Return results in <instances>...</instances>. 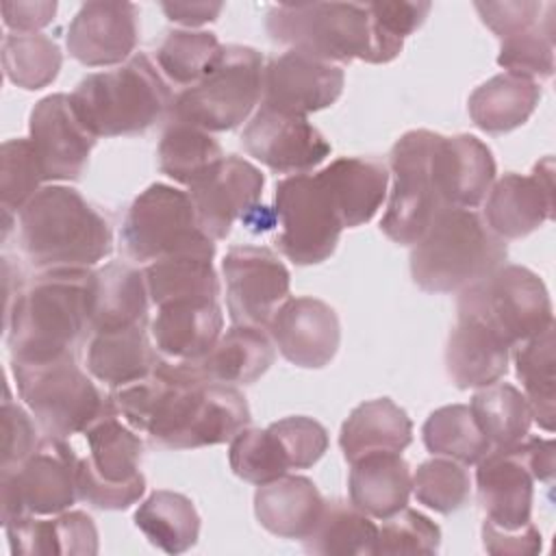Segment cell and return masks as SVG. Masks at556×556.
<instances>
[{
  "label": "cell",
  "instance_id": "db71d44e",
  "mask_svg": "<svg viewBox=\"0 0 556 556\" xmlns=\"http://www.w3.org/2000/svg\"><path fill=\"white\" fill-rule=\"evenodd\" d=\"M376 26L391 39L404 41L428 17L432 4L426 0H380L367 2Z\"/></svg>",
  "mask_w": 556,
  "mask_h": 556
},
{
  "label": "cell",
  "instance_id": "bcb514c9",
  "mask_svg": "<svg viewBox=\"0 0 556 556\" xmlns=\"http://www.w3.org/2000/svg\"><path fill=\"white\" fill-rule=\"evenodd\" d=\"M415 500L441 515L460 510L471 495V478L463 463L452 458L424 460L413 473Z\"/></svg>",
  "mask_w": 556,
  "mask_h": 556
},
{
  "label": "cell",
  "instance_id": "ac0fdd59",
  "mask_svg": "<svg viewBox=\"0 0 556 556\" xmlns=\"http://www.w3.org/2000/svg\"><path fill=\"white\" fill-rule=\"evenodd\" d=\"M241 143L250 156L278 174H308L326 161L332 146L306 119L285 115L261 104L241 132Z\"/></svg>",
  "mask_w": 556,
  "mask_h": 556
},
{
  "label": "cell",
  "instance_id": "74e56055",
  "mask_svg": "<svg viewBox=\"0 0 556 556\" xmlns=\"http://www.w3.org/2000/svg\"><path fill=\"white\" fill-rule=\"evenodd\" d=\"M150 304L178 300H219V278L211 256L176 254L152 261L143 269Z\"/></svg>",
  "mask_w": 556,
  "mask_h": 556
},
{
  "label": "cell",
  "instance_id": "9c48e42d",
  "mask_svg": "<svg viewBox=\"0 0 556 556\" xmlns=\"http://www.w3.org/2000/svg\"><path fill=\"white\" fill-rule=\"evenodd\" d=\"M87 454L78 458V500L100 510H126L146 493L139 469L143 441L115 408L98 417L85 432Z\"/></svg>",
  "mask_w": 556,
  "mask_h": 556
},
{
  "label": "cell",
  "instance_id": "f35d334b",
  "mask_svg": "<svg viewBox=\"0 0 556 556\" xmlns=\"http://www.w3.org/2000/svg\"><path fill=\"white\" fill-rule=\"evenodd\" d=\"M378 539V526L369 515L358 510L352 502L330 500L304 539V549L308 554L321 556H369L374 554Z\"/></svg>",
  "mask_w": 556,
  "mask_h": 556
},
{
  "label": "cell",
  "instance_id": "3957f363",
  "mask_svg": "<svg viewBox=\"0 0 556 556\" xmlns=\"http://www.w3.org/2000/svg\"><path fill=\"white\" fill-rule=\"evenodd\" d=\"M17 241L39 269H85L113 252L109 219L67 185L41 187L17 213Z\"/></svg>",
  "mask_w": 556,
  "mask_h": 556
},
{
  "label": "cell",
  "instance_id": "7a4b0ae2",
  "mask_svg": "<svg viewBox=\"0 0 556 556\" xmlns=\"http://www.w3.org/2000/svg\"><path fill=\"white\" fill-rule=\"evenodd\" d=\"M96 271L50 269L20 287L7 306L11 363H46L78 354L91 334Z\"/></svg>",
  "mask_w": 556,
  "mask_h": 556
},
{
  "label": "cell",
  "instance_id": "681fc988",
  "mask_svg": "<svg viewBox=\"0 0 556 556\" xmlns=\"http://www.w3.org/2000/svg\"><path fill=\"white\" fill-rule=\"evenodd\" d=\"M441 545V528L419 510L402 508L400 513L384 519L378 528L374 554H437Z\"/></svg>",
  "mask_w": 556,
  "mask_h": 556
},
{
  "label": "cell",
  "instance_id": "484cf974",
  "mask_svg": "<svg viewBox=\"0 0 556 556\" xmlns=\"http://www.w3.org/2000/svg\"><path fill=\"white\" fill-rule=\"evenodd\" d=\"M510 348L478 317L456 313L445 348V369L458 389H482L508 371Z\"/></svg>",
  "mask_w": 556,
  "mask_h": 556
},
{
  "label": "cell",
  "instance_id": "f6af8a7d",
  "mask_svg": "<svg viewBox=\"0 0 556 556\" xmlns=\"http://www.w3.org/2000/svg\"><path fill=\"white\" fill-rule=\"evenodd\" d=\"M554 4H547V15L534 26L502 39L497 65L508 74L530 80L549 78L554 74Z\"/></svg>",
  "mask_w": 556,
  "mask_h": 556
},
{
  "label": "cell",
  "instance_id": "7c38bea8",
  "mask_svg": "<svg viewBox=\"0 0 556 556\" xmlns=\"http://www.w3.org/2000/svg\"><path fill=\"white\" fill-rule=\"evenodd\" d=\"M456 313L484 321L508 348H515L554 324L545 282L528 267L502 265L458 295Z\"/></svg>",
  "mask_w": 556,
  "mask_h": 556
},
{
  "label": "cell",
  "instance_id": "44dd1931",
  "mask_svg": "<svg viewBox=\"0 0 556 556\" xmlns=\"http://www.w3.org/2000/svg\"><path fill=\"white\" fill-rule=\"evenodd\" d=\"M278 352L302 369L326 367L341 343V324L330 304L300 295L287 298L267 324Z\"/></svg>",
  "mask_w": 556,
  "mask_h": 556
},
{
  "label": "cell",
  "instance_id": "4dcf8cb0",
  "mask_svg": "<svg viewBox=\"0 0 556 556\" xmlns=\"http://www.w3.org/2000/svg\"><path fill=\"white\" fill-rule=\"evenodd\" d=\"M350 502L371 519H389L406 508L413 473L400 452H374L350 463Z\"/></svg>",
  "mask_w": 556,
  "mask_h": 556
},
{
  "label": "cell",
  "instance_id": "7dc6e473",
  "mask_svg": "<svg viewBox=\"0 0 556 556\" xmlns=\"http://www.w3.org/2000/svg\"><path fill=\"white\" fill-rule=\"evenodd\" d=\"M228 463L237 478L256 486L289 473V463L269 428H243L235 434Z\"/></svg>",
  "mask_w": 556,
  "mask_h": 556
},
{
  "label": "cell",
  "instance_id": "4316f807",
  "mask_svg": "<svg viewBox=\"0 0 556 556\" xmlns=\"http://www.w3.org/2000/svg\"><path fill=\"white\" fill-rule=\"evenodd\" d=\"M328 189L343 228L367 224L387 198L389 169L369 156H339L317 172Z\"/></svg>",
  "mask_w": 556,
  "mask_h": 556
},
{
  "label": "cell",
  "instance_id": "603a6c76",
  "mask_svg": "<svg viewBox=\"0 0 556 556\" xmlns=\"http://www.w3.org/2000/svg\"><path fill=\"white\" fill-rule=\"evenodd\" d=\"M476 465V486L484 519L506 530L530 523L536 480L528 465L523 441L513 447L489 450Z\"/></svg>",
  "mask_w": 556,
  "mask_h": 556
},
{
  "label": "cell",
  "instance_id": "d6a6232c",
  "mask_svg": "<svg viewBox=\"0 0 556 556\" xmlns=\"http://www.w3.org/2000/svg\"><path fill=\"white\" fill-rule=\"evenodd\" d=\"M413 441V421L389 397L358 404L341 424L339 447L348 463L374 452H400Z\"/></svg>",
  "mask_w": 556,
  "mask_h": 556
},
{
  "label": "cell",
  "instance_id": "c3c4849f",
  "mask_svg": "<svg viewBox=\"0 0 556 556\" xmlns=\"http://www.w3.org/2000/svg\"><path fill=\"white\" fill-rule=\"evenodd\" d=\"M43 180L30 139H9L0 148V200L4 217L20 213Z\"/></svg>",
  "mask_w": 556,
  "mask_h": 556
},
{
  "label": "cell",
  "instance_id": "f546056e",
  "mask_svg": "<svg viewBox=\"0 0 556 556\" xmlns=\"http://www.w3.org/2000/svg\"><path fill=\"white\" fill-rule=\"evenodd\" d=\"M324 504V495L306 476L285 473L267 484H258L254 493L258 523L280 539L304 541L313 532Z\"/></svg>",
  "mask_w": 556,
  "mask_h": 556
},
{
  "label": "cell",
  "instance_id": "4fadbf2b",
  "mask_svg": "<svg viewBox=\"0 0 556 556\" xmlns=\"http://www.w3.org/2000/svg\"><path fill=\"white\" fill-rule=\"evenodd\" d=\"M276 250L306 267L330 258L343 232L334 202L317 174H293L276 182Z\"/></svg>",
  "mask_w": 556,
  "mask_h": 556
},
{
  "label": "cell",
  "instance_id": "cb8c5ba5",
  "mask_svg": "<svg viewBox=\"0 0 556 556\" xmlns=\"http://www.w3.org/2000/svg\"><path fill=\"white\" fill-rule=\"evenodd\" d=\"M224 330V313L217 300H178L156 306L148 324L159 356L172 363H200Z\"/></svg>",
  "mask_w": 556,
  "mask_h": 556
},
{
  "label": "cell",
  "instance_id": "f5cc1de1",
  "mask_svg": "<svg viewBox=\"0 0 556 556\" xmlns=\"http://www.w3.org/2000/svg\"><path fill=\"white\" fill-rule=\"evenodd\" d=\"M482 24L500 39H508L530 26L541 17L543 2L536 0H510V2H476L473 4Z\"/></svg>",
  "mask_w": 556,
  "mask_h": 556
},
{
  "label": "cell",
  "instance_id": "6da1fadb",
  "mask_svg": "<svg viewBox=\"0 0 556 556\" xmlns=\"http://www.w3.org/2000/svg\"><path fill=\"white\" fill-rule=\"evenodd\" d=\"M115 413L139 434L167 450H198L232 441L252 415L245 395L204 380L195 365L156 358L154 369L111 391Z\"/></svg>",
  "mask_w": 556,
  "mask_h": 556
},
{
  "label": "cell",
  "instance_id": "e575fe53",
  "mask_svg": "<svg viewBox=\"0 0 556 556\" xmlns=\"http://www.w3.org/2000/svg\"><path fill=\"white\" fill-rule=\"evenodd\" d=\"M541 100L536 80L517 74H497L476 87L467 100L471 122L489 132L502 135L523 126Z\"/></svg>",
  "mask_w": 556,
  "mask_h": 556
},
{
  "label": "cell",
  "instance_id": "9f6ffc18",
  "mask_svg": "<svg viewBox=\"0 0 556 556\" xmlns=\"http://www.w3.org/2000/svg\"><path fill=\"white\" fill-rule=\"evenodd\" d=\"M56 2H2V22L15 33H37L54 20Z\"/></svg>",
  "mask_w": 556,
  "mask_h": 556
},
{
  "label": "cell",
  "instance_id": "8d00e7d4",
  "mask_svg": "<svg viewBox=\"0 0 556 556\" xmlns=\"http://www.w3.org/2000/svg\"><path fill=\"white\" fill-rule=\"evenodd\" d=\"M156 156L161 174L185 187H193L224 161L222 146L211 132L178 119H167Z\"/></svg>",
  "mask_w": 556,
  "mask_h": 556
},
{
  "label": "cell",
  "instance_id": "11a10c76",
  "mask_svg": "<svg viewBox=\"0 0 556 556\" xmlns=\"http://www.w3.org/2000/svg\"><path fill=\"white\" fill-rule=\"evenodd\" d=\"M541 532L539 528L530 521L521 528H497L489 519L482 523V545L489 554L495 556H523V554H536L541 552Z\"/></svg>",
  "mask_w": 556,
  "mask_h": 556
},
{
  "label": "cell",
  "instance_id": "e0dca14e",
  "mask_svg": "<svg viewBox=\"0 0 556 556\" xmlns=\"http://www.w3.org/2000/svg\"><path fill=\"white\" fill-rule=\"evenodd\" d=\"M30 143L37 154L43 180H78L98 141L78 119L67 93L41 98L28 117Z\"/></svg>",
  "mask_w": 556,
  "mask_h": 556
},
{
  "label": "cell",
  "instance_id": "52a82bcc",
  "mask_svg": "<svg viewBox=\"0 0 556 556\" xmlns=\"http://www.w3.org/2000/svg\"><path fill=\"white\" fill-rule=\"evenodd\" d=\"M17 395L46 437L67 439L85 432L98 417L113 410L104 395L78 365V354L46 363H11Z\"/></svg>",
  "mask_w": 556,
  "mask_h": 556
},
{
  "label": "cell",
  "instance_id": "816d5d0a",
  "mask_svg": "<svg viewBox=\"0 0 556 556\" xmlns=\"http://www.w3.org/2000/svg\"><path fill=\"white\" fill-rule=\"evenodd\" d=\"M2 460L0 469L11 467L22 463L26 456H30L37 445L41 443L39 439V426L33 421L30 413L24 410L17 402L11 400V391L7 387L4 400H2Z\"/></svg>",
  "mask_w": 556,
  "mask_h": 556
},
{
  "label": "cell",
  "instance_id": "7402d4cb",
  "mask_svg": "<svg viewBox=\"0 0 556 556\" xmlns=\"http://www.w3.org/2000/svg\"><path fill=\"white\" fill-rule=\"evenodd\" d=\"M139 39V9L132 2H85L72 17L65 46L85 67L126 63Z\"/></svg>",
  "mask_w": 556,
  "mask_h": 556
},
{
  "label": "cell",
  "instance_id": "680465c9",
  "mask_svg": "<svg viewBox=\"0 0 556 556\" xmlns=\"http://www.w3.org/2000/svg\"><path fill=\"white\" fill-rule=\"evenodd\" d=\"M523 450L534 480L549 482L554 478V439L526 437Z\"/></svg>",
  "mask_w": 556,
  "mask_h": 556
},
{
  "label": "cell",
  "instance_id": "277c9868",
  "mask_svg": "<svg viewBox=\"0 0 556 556\" xmlns=\"http://www.w3.org/2000/svg\"><path fill=\"white\" fill-rule=\"evenodd\" d=\"M265 30L271 41L330 63H389L404 48V41L376 26L367 2L274 4L265 15Z\"/></svg>",
  "mask_w": 556,
  "mask_h": 556
},
{
  "label": "cell",
  "instance_id": "60d3db41",
  "mask_svg": "<svg viewBox=\"0 0 556 556\" xmlns=\"http://www.w3.org/2000/svg\"><path fill=\"white\" fill-rule=\"evenodd\" d=\"M469 408L480 430L486 434L491 450L513 447L530 434L532 410L528 400L517 387L508 382L497 380L478 389L471 395Z\"/></svg>",
  "mask_w": 556,
  "mask_h": 556
},
{
  "label": "cell",
  "instance_id": "ee69618b",
  "mask_svg": "<svg viewBox=\"0 0 556 556\" xmlns=\"http://www.w3.org/2000/svg\"><path fill=\"white\" fill-rule=\"evenodd\" d=\"M61 63V48L48 35L9 33L2 41L4 76L26 91L48 87L59 76Z\"/></svg>",
  "mask_w": 556,
  "mask_h": 556
},
{
  "label": "cell",
  "instance_id": "ffe728a7",
  "mask_svg": "<svg viewBox=\"0 0 556 556\" xmlns=\"http://www.w3.org/2000/svg\"><path fill=\"white\" fill-rule=\"evenodd\" d=\"M265 176L250 161L228 154L200 182L189 187L200 228L213 239H226L237 219L245 222L258 206Z\"/></svg>",
  "mask_w": 556,
  "mask_h": 556
},
{
  "label": "cell",
  "instance_id": "1f68e13d",
  "mask_svg": "<svg viewBox=\"0 0 556 556\" xmlns=\"http://www.w3.org/2000/svg\"><path fill=\"white\" fill-rule=\"evenodd\" d=\"M274 358L276 345L269 332L258 326L232 324L213 350L193 365L204 380L237 387L256 382L274 365Z\"/></svg>",
  "mask_w": 556,
  "mask_h": 556
},
{
  "label": "cell",
  "instance_id": "f1b7e54d",
  "mask_svg": "<svg viewBox=\"0 0 556 556\" xmlns=\"http://www.w3.org/2000/svg\"><path fill=\"white\" fill-rule=\"evenodd\" d=\"M9 547L20 556H93L98 554V530L83 510H63L39 519V515L17 517L4 523Z\"/></svg>",
  "mask_w": 556,
  "mask_h": 556
},
{
  "label": "cell",
  "instance_id": "9a60e30c",
  "mask_svg": "<svg viewBox=\"0 0 556 556\" xmlns=\"http://www.w3.org/2000/svg\"><path fill=\"white\" fill-rule=\"evenodd\" d=\"M226 306L232 324L265 328L287 300L291 274L263 245H232L222 258Z\"/></svg>",
  "mask_w": 556,
  "mask_h": 556
},
{
  "label": "cell",
  "instance_id": "836d02e7",
  "mask_svg": "<svg viewBox=\"0 0 556 556\" xmlns=\"http://www.w3.org/2000/svg\"><path fill=\"white\" fill-rule=\"evenodd\" d=\"M150 295L143 271L126 263H106L96 269L91 332L150 324Z\"/></svg>",
  "mask_w": 556,
  "mask_h": 556
},
{
  "label": "cell",
  "instance_id": "2e32d148",
  "mask_svg": "<svg viewBox=\"0 0 556 556\" xmlns=\"http://www.w3.org/2000/svg\"><path fill=\"white\" fill-rule=\"evenodd\" d=\"M345 72L319 56L289 48L263 70L261 104L295 117L332 106L343 93Z\"/></svg>",
  "mask_w": 556,
  "mask_h": 556
},
{
  "label": "cell",
  "instance_id": "8fae6325",
  "mask_svg": "<svg viewBox=\"0 0 556 556\" xmlns=\"http://www.w3.org/2000/svg\"><path fill=\"white\" fill-rule=\"evenodd\" d=\"M119 239L137 263L176 254L215 256V241L200 228L189 193L165 182L150 185L132 200Z\"/></svg>",
  "mask_w": 556,
  "mask_h": 556
},
{
  "label": "cell",
  "instance_id": "b9f144b4",
  "mask_svg": "<svg viewBox=\"0 0 556 556\" xmlns=\"http://www.w3.org/2000/svg\"><path fill=\"white\" fill-rule=\"evenodd\" d=\"M424 445L434 456H445L463 465H476L491 443L480 430L467 404H447L428 415L421 428Z\"/></svg>",
  "mask_w": 556,
  "mask_h": 556
},
{
  "label": "cell",
  "instance_id": "8992f818",
  "mask_svg": "<svg viewBox=\"0 0 556 556\" xmlns=\"http://www.w3.org/2000/svg\"><path fill=\"white\" fill-rule=\"evenodd\" d=\"M83 126L96 137H126L148 130L172 106V91L148 54L85 76L70 93Z\"/></svg>",
  "mask_w": 556,
  "mask_h": 556
},
{
  "label": "cell",
  "instance_id": "5bb4252c",
  "mask_svg": "<svg viewBox=\"0 0 556 556\" xmlns=\"http://www.w3.org/2000/svg\"><path fill=\"white\" fill-rule=\"evenodd\" d=\"M78 454L65 439L43 437L22 463L0 469L2 526L26 515H59L78 500Z\"/></svg>",
  "mask_w": 556,
  "mask_h": 556
},
{
  "label": "cell",
  "instance_id": "ba28073f",
  "mask_svg": "<svg viewBox=\"0 0 556 556\" xmlns=\"http://www.w3.org/2000/svg\"><path fill=\"white\" fill-rule=\"evenodd\" d=\"M441 135L419 128L404 132L391 148L389 167L393 187L380 230L393 243L415 245L430 224L450 208L437 180V146Z\"/></svg>",
  "mask_w": 556,
  "mask_h": 556
},
{
  "label": "cell",
  "instance_id": "6f0895ef",
  "mask_svg": "<svg viewBox=\"0 0 556 556\" xmlns=\"http://www.w3.org/2000/svg\"><path fill=\"white\" fill-rule=\"evenodd\" d=\"M161 9L169 22L193 28L215 22L224 9V2H161Z\"/></svg>",
  "mask_w": 556,
  "mask_h": 556
},
{
  "label": "cell",
  "instance_id": "d590c367",
  "mask_svg": "<svg viewBox=\"0 0 556 556\" xmlns=\"http://www.w3.org/2000/svg\"><path fill=\"white\" fill-rule=\"evenodd\" d=\"M135 526L150 545L165 554H182L198 543L200 515L193 502L176 491L159 489L135 510Z\"/></svg>",
  "mask_w": 556,
  "mask_h": 556
},
{
  "label": "cell",
  "instance_id": "d6986e66",
  "mask_svg": "<svg viewBox=\"0 0 556 556\" xmlns=\"http://www.w3.org/2000/svg\"><path fill=\"white\" fill-rule=\"evenodd\" d=\"M486 226L506 239H521L554 217V159H541L528 176L508 172L493 180L484 213Z\"/></svg>",
  "mask_w": 556,
  "mask_h": 556
},
{
  "label": "cell",
  "instance_id": "83f0119b",
  "mask_svg": "<svg viewBox=\"0 0 556 556\" xmlns=\"http://www.w3.org/2000/svg\"><path fill=\"white\" fill-rule=\"evenodd\" d=\"M156 358L148 324L91 332L87 339V371L111 391L146 378L154 369Z\"/></svg>",
  "mask_w": 556,
  "mask_h": 556
},
{
  "label": "cell",
  "instance_id": "30bf717a",
  "mask_svg": "<svg viewBox=\"0 0 556 556\" xmlns=\"http://www.w3.org/2000/svg\"><path fill=\"white\" fill-rule=\"evenodd\" d=\"M263 54L256 48L224 46L217 67L174 96L167 119L187 122L206 132L241 126L263 98Z\"/></svg>",
  "mask_w": 556,
  "mask_h": 556
},
{
  "label": "cell",
  "instance_id": "5b68a950",
  "mask_svg": "<svg viewBox=\"0 0 556 556\" xmlns=\"http://www.w3.org/2000/svg\"><path fill=\"white\" fill-rule=\"evenodd\" d=\"M508 245L473 208H445L410 250L413 282L428 293H460L506 265Z\"/></svg>",
  "mask_w": 556,
  "mask_h": 556
},
{
  "label": "cell",
  "instance_id": "7bdbcfd3",
  "mask_svg": "<svg viewBox=\"0 0 556 556\" xmlns=\"http://www.w3.org/2000/svg\"><path fill=\"white\" fill-rule=\"evenodd\" d=\"M224 46L208 30H167L156 48V63L178 87H191L206 78L222 61Z\"/></svg>",
  "mask_w": 556,
  "mask_h": 556
},
{
  "label": "cell",
  "instance_id": "d4e9b609",
  "mask_svg": "<svg viewBox=\"0 0 556 556\" xmlns=\"http://www.w3.org/2000/svg\"><path fill=\"white\" fill-rule=\"evenodd\" d=\"M434 163L447 206L476 208L484 202L495 180V159L484 141L473 135H441Z\"/></svg>",
  "mask_w": 556,
  "mask_h": 556
},
{
  "label": "cell",
  "instance_id": "ab89813d",
  "mask_svg": "<svg viewBox=\"0 0 556 556\" xmlns=\"http://www.w3.org/2000/svg\"><path fill=\"white\" fill-rule=\"evenodd\" d=\"M515 374L532 410V421L545 432L554 430L556 419V376H554V324L536 337L515 345Z\"/></svg>",
  "mask_w": 556,
  "mask_h": 556
},
{
  "label": "cell",
  "instance_id": "f907efd6",
  "mask_svg": "<svg viewBox=\"0 0 556 556\" xmlns=\"http://www.w3.org/2000/svg\"><path fill=\"white\" fill-rule=\"evenodd\" d=\"M276 437L289 469L313 467L328 450V430L313 417L293 415L267 426Z\"/></svg>",
  "mask_w": 556,
  "mask_h": 556
}]
</instances>
